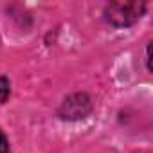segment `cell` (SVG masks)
<instances>
[{
	"instance_id": "3957f363",
	"label": "cell",
	"mask_w": 153,
	"mask_h": 153,
	"mask_svg": "<svg viewBox=\"0 0 153 153\" xmlns=\"http://www.w3.org/2000/svg\"><path fill=\"white\" fill-rule=\"evenodd\" d=\"M0 153H9V144L6 140V135L0 131Z\"/></svg>"
},
{
	"instance_id": "6da1fadb",
	"label": "cell",
	"mask_w": 153,
	"mask_h": 153,
	"mask_svg": "<svg viewBox=\"0 0 153 153\" xmlns=\"http://www.w3.org/2000/svg\"><path fill=\"white\" fill-rule=\"evenodd\" d=\"M144 9V2H114L106 7V20L115 27H128L142 16Z\"/></svg>"
},
{
	"instance_id": "7a4b0ae2",
	"label": "cell",
	"mask_w": 153,
	"mask_h": 153,
	"mask_svg": "<svg viewBox=\"0 0 153 153\" xmlns=\"http://www.w3.org/2000/svg\"><path fill=\"white\" fill-rule=\"evenodd\" d=\"M9 96V81L6 78H0V105H2Z\"/></svg>"
}]
</instances>
